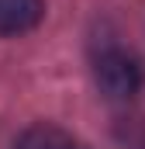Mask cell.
Listing matches in <instances>:
<instances>
[{
    "mask_svg": "<svg viewBox=\"0 0 145 149\" xmlns=\"http://www.w3.org/2000/svg\"><path fill=\"white\" fill-rule=\"evenodd\" d=\"M45 14L41 0H0V35L31 31Z\"/></svg>",
    "mask_w": 145,
    "mask_h": 149,
    "instance_id": "2",
    "label": "cell"
},
{
    "mask_svg": "<svg viewBox=\"0 0 145 149\" xmlns=\"http://www.w3.org/2000/svg\"><path fill=\"white\" fill-rule=\"evenodd\" d=\"M14 149H83L69 132L55 128V125H31L17 142Z\"/></svg>",
    "mask_w": 145,
    "mask_h": 149,
    "instance_id": "3",
    "label": "cell"
},
{
    "mask_svg": "<svg viewBox=\"0 0 145 149\" xmlns=\"http://www.w3.org/2000/svg\"><path fill=\"white\" fill-rule=\"evenodd\" d=\"M93 76L107 101H131L142 87V66L124 49H104L93 63Z\"/></svg>",
    "mask_w": 145,
    "mask_h": 149,
    "instance_id": "1",
    "label": "cell"
}]
</instances>
